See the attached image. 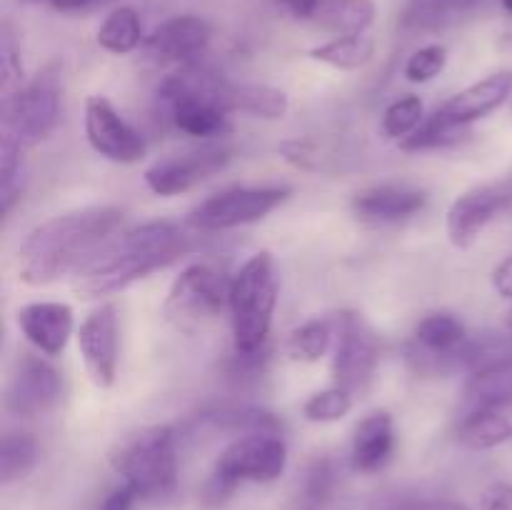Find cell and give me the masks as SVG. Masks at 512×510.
I'll return each instance as SVG.
<instances>
[{
    "label": "cell",
    "mask_w": 512,
    "mask_h": 510,
    "mask_svg": "<svg viewBox=\"0 0 512 510\" xmlns=\"http://www.w3.org/2000/svg\"><path fill=\"white\" fill-rule=\"evenodd\" d=\"M213 28L200 15H175L163 20L150 35H145L143 53L145 58L158 65H180L195 63L208 50Z\"/></svg>",
    "instance_id": "cell-15"
},
{
    "label": "cell",
    "mask_w": 512,
    "mask_h": 510,
    "mask_svg": "<svg viewBox=\"0 0 512 510\" xmlns=\"http://www.w3.org/2000/svg\"><path fill=\"white\" fill-rule=\"evenodd\" d=\"M160 108L165 110V118L180 135H188L193 140L215 143V140H223L233 130L228 110L210 103V100L175 98L168 100V103H160Z\"/></svg>",
    "instance_id": "cell-20"
},
{
    "label": "cell",
    "mask_w": 512,
    "mask_h": 510,
    "mask_svg": "<svg viewBox=\"0 0 512 510\" xmlns=\"http://www.w3.org/2000/svg\"><path fill=\"white\" fill-rule=\"evenodd\" d=\"M512 438V423L503 410H473L460 415L458 440L470 450H493Z\"/></svg>",
    "instance_id": "cell-27"
},
{
    "label": "cell",
    "mask_w": 512,
    "mask_h": 510,
    "mask_svg": "<svg viewBox=\"0 0 512 510\" xmlns=\"http://www.w3.org/2000/svg\"><path fill=\"white\" fill-rule=\"evenodd\" d=\"M105 3H115V0H103V5H105Z\"/></svg>",
    "instance_id": "cell-49"
},
{
    "label": "cell",
    "mask_w": 512,
    "mask_h": 510,
    "mask_svg": "<svg viewBox=\"0 0 512 510\" xmlns=\"http://www.w3.org/2000/svg\"><path fill=\"white\" fill-rule=\"evenodd\" d=\"M288 195L290 190L280 185H238V188L220 190L190 210L188 223L203 233L233 230L268 218L278 205L288 200Z\"/></svg>",
    "instance_id": "cell-8"
},
{
    "label": "cell",
    "mask_w": 512,
    "mask_h": 510,
    "mask_svg": "<svg viewBox=\"0 0 512 510\" xmlns=\"http://www.w3.org/2000/svg\"><path fill=\"white\" fill-rule=\"evenodd\" d=\"M230 280L208 263H193L180 270L163 303L168 323L183 333L203 330L228 308Z\"/></svg>",
    "instance_id": "cell-6"
},
{
    "label": "cell",
    "mask_w": 512,
    "mask_h": 510,
    "mask_svg": "<svg viewBox=\"0 0 512 510\" xmlns=\"http://www.w3.org/2000/svg\"><path fill=\"white\" fill-rule=\"evenodd\" d=\"M480 0H410L403 25L413 33H438L458 23Z\"/></svg>",
    "instance_id": "cell-24"
},
{
    "label": "cell",
    "mask_w": 512,
    "mask_h": 510,
    "mask_svg": "<svg viewBox=\"0 0 512 510\" xmlns=\"http://www.w3.org/2000/svg\"><path fill=\"white\" fill-rule=\"evenodd\" d=\"M455 505V500L423 498L415 493H385L375 498L373 510H453Z\"/></svg>",
    "instance_id": "cell-40"
},
{
    "label": "cell",
    "mask_w": 512,
    "mask_h": 510,
    "mask_svg": "<svg viewBox=\"0 0 512 510\" xmlns=\"http://www.w3.org/2000/svg\"><path fill=\"white\" fill-rule=\"evenodd\" d=\"M335 328L323 318L305 320L288 338V355L300 363H318L333 343Z\"/></svg>",
    "instance_id": "cell-33"
},
{
    "label": "cell",
    "mask_w": 512,
    "mask_h": 510,
    "mask_svg": "<svg viewBox=\"0 0 512 510\" xmlns=\"http://www.w3.org/2000/svg\"><path fill=\"white\" fill-rule=\"evenodd\" d=\"M288 468V445L280 433L240 435L225 445L205 483V500L218 505L243 483H273Z\"/></svg>",
    "instance_id": "cell-5"
},
{
    "label": "cell",
    "mask_w": 512,
    "mask_h": 510,
    "mask_svg": "<svg viewBox=\"0 0 512 510\" xmlns=\"http://www.w3.org/2000/svg\"><path fill=\"white\" fill-rule=\"evenodd\" d=\"M195 248V233L173 220H150L115 235L75 273L73 290L83 298L120 293L138 280L178 263Z\"/></svg>",
    "instance_id": "cell-2"
},
{
    "label": "cell",
    "mask_w": 512,
    "mask_h": 510,
    "mask_svg": "<svg viewBox=\"0 0 512 510\" xmlns=\"http://www.w3.org/2000/svg\"><path fill=\"white\" fill-rule=\"evenodd\" d=\"M60 120V68L45 65L33 80L5 98L3 130L28 145L50 138Z\"/></svg>",
    "instance_id": "cell-7"
},
{
    "label": "cell",
    "mask_w": 512,
    "mask_h": 510,
    "mask_svg": "<svg viewBox=\"0 0 512 510\" xmlns=\"http://www.w3.org/2000/svg\"><path fill=\"white\" fill-rule=\"evenodd\" d=\"M23 150L25 145L18 138L3 130L0 138V188H3V213L13 210L15 200L23 193Z\"/></svg>",
    "instance_id": "cell-34"
},
{
    "label": "cell",
    "mask_w": 512,
    "mask_h": 510,
    "mask_svg": "<svg viewBox=\"0 0 512 510\" xmlns=\"http://www.w3.org/2000/svg\"><path fill=\"white\" fill-rule=\"evenodd\" d=\"M0 73H3V90L5 98L20 88L23 83V60H20V45L15 40V33L10 25H3V35H0Z\"/></svg>",
    "instance_id": "cell-39"
},
{
    "label": "cell",
    "mask_w": 512,
    "mask_h": 510,
    "mask_svg": "<svg viewBox=\"0 0 512 510\" xmlns=\"http://www.w3.org/2000/svg\"><path fill=\"white\" fill-rule=\"evenodd\" d=\"M350 410H353V393L338 385L318 390L303 403V415L310 423H335V420H343Z\"/></svg>",
    "instance_id": "cell-36"
},
{
    "label": "cell",
    "mask_w": 512,
    "mask_h": 510,
    "mask_svg": "<svg viewBox=\"0 0 512 510\" xmlns=\"http://www.w3.org/2000/svg\"><path fill=\"white\" fill-rule=\"evenodd\" d=\"M453 510H468V508H465V505L463 503H458V505H455V508Z\"/></svg>",
    "instance_id": "cell-47"
},
{
    "label": "cell",
    "mask_w": 512,
    "mask_h": 510,
    "mask_svg": "<svg viewBox=\"0 0 512 510\" xmlns=\"http://www.w3.org/2000/svg\"><path fill=\"white\" fill-rule=\"evenodd\" d=\"M200 420L210 428L220 430V433L235 435V438L283 430V420L278 415L265 408H255V405H220V408L205 410Z\"/></svg>",
    "instance_id": "cell-22"
},
{
    "label": "cell",
    "mask_w": 512,
    "mask_h": 510,
    "mask_svg": "<svg viewBox=\"0 0 512 510\" xmlns=\"http://www.w3.org/2000/svg\"><path fill=\"white\" fill-rule=\"evenodd\" d=\"M230 160H233V148L223 143H203L200 148L185 150L173 158L153 163L143 173V180L150 193L160 195V198H173V195L188 193L195 185L223 173Z\"/></svg>",
    "instance_id": "cell-10"
},
{
    "label": "cell",
    "mask_w": 512,
    "mask_h": 510,
    "mask_svg": "<svg viewBox=\"0 0 512 510\" xmlns=\"http://www.w3.org/2000/svg\"><path fill=\"white\" fill-rule=\"evenodd\" d=\"M85 138L100 158L133 165L145 158V138L105 95L85 98Z\"/></svg>",
    "instance_id": "cell-12"
},
{
    "label": "cell",
    "mask_w": 512,
    "mask_h": 510,
    "mask_svg": "<svg viewBox=\"0 0 512 510\" xmlns=\"http://www.w3.org/2000/svg\"><path fill=\"white\" fill-rule=\"evenodd\" d=\"M95 43L113 55H128L143 48L145 35L138 10L130 8V5H118V8L110 10L100 23L98 33H95Z\"/></svg>",
    "instance_id": "cell-26"
},
{
    "label": "cell",
    "mask_w": 512,
    "mask_h": 510,
    "mask_svg": "<svg viewBox=\"0 0 512 510\" xmlns=\"http://www.w3.org/2000/svg\"><path fill=\"white\" fill-rule=\"evenodd\" d=\"M60 395H63V378L58 368L38 355H23L8 380L3 408L15 418H38L60 403Z\"/></svg>",
    "instance_id": "cell-13"
},
{
    "label": "cell",
    "mask_w": 512,
    "mask_h": 510,
    "mask_svg": "<svg viewBox=\"0 0 512 510\" xmlns=\"http://www.w3.org/2000/svg\"><path fill=\"white\" fill-rule=\"evenodd\" d=\"M512 210V175L475 185L453 200L445 218V230L455 248L465 250L483 235V230L500 215Z\"/></svg>",
    "instance_id": "cell-11"
},
{
    "label": "cell",
    "mask_w": 512,
    "mask_h": 510,
    "mask_svg": "<svg viewBox=\"0 0 512 510\" xmlns=\"http://www.w3.org/2000/svg\"><path fill=\"white\" fill-rule=\"evenodd\" d=\"M448 65V48L443 43H430L415 50L405 63L403 73L410 83H430L438 78Z\"/></svg>",
    "instance_id": "cell-37"
},
{
    "label": "cell",
    "mask_w": 512,
    "mask_h": 510,
    "mask_svg": "<svg viewBox=\"0 0 512 510\" xmlns=\"http://www.w3.org/2000/svg\"><path fill=\"white\" fill-rule=\"evenodd\" d=\"M23 3H40V0H23ZM48 3V0H45Z\"/></svg>",
    "instance_id": "cell-48"
},
{
    "label": "cell",
    "mask_w": 512,
    "mask_h": 510,
    "mask_svg": "<svg viewBox=\"0 0 512 510\" xmlns=\"http://www.w3.org/2000/svg\"><path fill=\"white\" fill-rule=\"evenodd\" d=\"M38 463V443L28 433H8L0 448V480L3 485L23 480Z\"/></svg>",
    "instance_id": "cell-32"
},
{
    "label": "cell",
    "mask_w": 512,
    "mask_h": 510,
    "mask_svg": "<svg viewBox=\"0 0 512 510\" xmlns=\"http://www.w3.org/2000/svg\"><path fill=\"white\" fill-rule=\"evenodd\" d=\"M15 323H18L23 338L48 358L63 355L75 333L73 308L68 303H60V300L25 303L15 313Z\"/></svg>",
    "instance_id": "cell-17"
},
{
    "label": "cell",
    "mask_w": 512,
    "mask_h": 510,
    "mask_svg": "<svg viewBox=\"0 0 512 510\" xmlns=\"http://www.w3.org/2000/svg\"><path fill=\"white\" fill-rule=\"evenodd\" d=\"M480 510H512V485L493 483L480 498Z\"/></svg>",
    "instance_id": "cell-41"
},
{
    "label": "cell",
    "mask_w": 512,
    "mask_h": 510,
    "mask_svg": "<svg viewBox=\"0 0 512 510\" xmlns=\"http://www.w3.org/2000/svg\"><path fill=\"white\" fill-rule=\"evenodd\" d=\"M512 95V70H500V73L488 75L478 83L468 85L453 98L445 100L435 113L443 120L455 125H473L475 120H483L493 115L495 110L503 108Z\"/></svg>",
    "instance_id": "cell-18"
},
{
    "label": "cell",
    "mask_w": 512,
    "mask_h": 510,
    "mask_svg": "<svg viewBox=\"0 0 512 510\" xmlns=\"http://www.w3.org/2000/svg\"><path fill=\"white\" fill-rule=\"evenodd\" d=\"M125 213L113 205L55 215L35 225L15 255V273L23 285L43 288L63 275L78 273L103 245L123 230Z\"/></svg>",
    "instance_id": "cell-1"
},
{
    "label": "cell",
    "mask_w": 512,
    "mask_h": 510,
    "mask_svg": "<svg viewBox=\"0 0 512 510\" xmlns=\"http://www.w3.org/2000/svg\"><path fill=\"white\" fill-rule=\"evenodd\" d=\"M110 468L140 500H165L178 488V435L173 425H145L115 440Z\"/></svg>",
    "instance_id": "cell-3"
},
{
    "label": "cell",
    "mask_w": 512,
    "mask_h": 510,
    "mask_svg": "<svg viewBox=\"0 0 512 510\" xmlns=\"http://www.w3.org/2000/svg\"><path fill=\"white\" fill-rule=\"evenodd\" d=\"M425 120V105L420 100V95H403V98L393 100V103L385 108L383 113V135L395 143H403L408 135H413L415 130L423 125Z\"/></svg>",
    "instance_id": "cell-35"
},
{
    "label": "cell",
    "mask_w": 512,
    "mask_h": 510,
    "mask_svg": "<svg viewBox=\"0 0 512 510\" xmlns=\"http://www.w3.org/2000/svg\"><path fill=\"white\" fill-rule=\"evenodd\" d=\"M508 328L512 330V305H510V310H508Z\"/></svg>",
    "instance_id": "cell-46"
},
{
    "label": "cell",
    "mask_w": 512,
    "mask_h": 510,
    "mask_svg": "<svg viewBox=\"0 0 512 510\" xmlns=\"http://www.w3.org/2000/svg\"><path fill=\"white\" fill-rule=\"evenodd\" d=\"M140 503V495L135 493V488H130L128 483H123L120 488H115L113 493H108V498L103 500L100 510H133Z\"/></svg>",
    "instance_id": "cell-42"
},
{
    "label": "cell",
    "mask_w": 512,
    "mask_h": 510,
    "mask_svg": "<svg viewBox=\"0 0 512 510\" xmlns=\"http://www.w3.org/2000/svg\"><path fill=\"white\" fill-rule=\"evenodd\" d=\"M375 0H315L308 23L335 35L368 33L375 23Z\"/></svg>",
    "instance_id": "cell-21"
},
{
    "label": "cell",
    "mask_w": 512,
    "mask_h": 510,
    "mask_svg": "<svg viewBox=\"0 0 512 510\" xmlns=\"http://www.w3.org/2000/svg\"><path fill=\"white\" fill-rule=\"evenodd\" d=\"M470 125H455L440 118L438 113L428 115L413 135L398 143L403 153H425V150H448L463 145L470 138Z\"/></svg>",
    "instance_id": "cell-30"
},
{
    "label": "cell",
    "mask_w": 512,
    "mask_h": 510,
    "mask_svg": "<svg viewBox=\"0 0 512 510\" xmlns=\"http://www.w3.org/2000/svg\"><path fill=\"white\" fill-rule=\"evenodd\" d=\"M78 350L90 380L98 388H110L118 378V310L113 303H103L85 315L78 333Z\"/></svg>",
    "instance_id": "cell-14"
},
{
    "label": "cell",
    "mask_w": 512,
    "mask_h": 510,
    "mask_svg": "<svg viewBox=\"0 0 512 510\" xmlns=\"http://www.w3.org/2000/svg\"><path fill=\"white\" fill-rule=\"evenodd\" d=\"M508 405H512V365L468 375L460 403L463 415L473 410H503Z\"/></svg>",
    "instance_id": "cell-23"
},
{
    "label": "cell",
    "mask_w": 512,
    "mask_h": 510,
    "mask_svg": "<svg viewBox=\"0 0 512 510\" xmlns=\"http://www.w3.org/2000/svg\"><path fill=\"white\" fill-rule=\"evenodd\" d=\"M500 3H503V8L508 10V13L512 15V0H500Z\"/></svg>",
    "instance_id": "cell-45"
},
{
    "label": "cell",
    "mask_w": 512,
    "mask_h": 510,
    "mask_svg": "<svg viewBox=\"0 0 512 510\" xmlns=\"http://www.w3.org/2000/svg\"><path fill=\"white\" fill-rule=\"evenodd\" d=\"M275 5H278L280 13H285L288 18L308 23L310 15H313L315 0H275Z\"/></svg>",
    "instance_id": "cell-44"
},
{
    "label": "cell",
    "mask_w": 512,
    "mask_h": 510,
    "mask_svg": "<svg viewBox=\"0 0 512 510\" xmlns=\"http://www.w3.org/2000/svg\"><path fill=\"white\" fill-rule=\"evenodd\" d=\"M380 360V345L373 328L353 310H345L335 320L333 380L348 393H363L373 380Z\"/></svg>",
    "instance_id": "cell-9"
},
{
    "label": "cell",
    "mask_w": 512,
    "mask_h": 510,
    "mask_svg": "<svg viewBox=\"0 0 512 510\" xmlns=\"http://www.w3.org/2000/svg\"><path fill=\"white\" fill-rule=\"evenodd\" d=\"M335 483H338V473H335L333 460L315 458L300 480L298 510H323L333 498Z\"/></svg>",
    "instance_id": "cell-31"
},
{
    "label": "cell",
    "mask_w": 512,
    "mask_h": 510,
    "mask_svg": "<svg viewBox=\"0 0 512 510\" xmlns=\"http://www.w3.org/2000/svg\"><path fill=\"white\" fill-rule=\"evenodd\" d=\"M278 308V270L268 250L250 255L230 280V325L233 350L260 353L268 343L273 315Z\"/></svg>",
    "instance_id": "cell-4"
},
{
    "label": "cell",
    "mask_w": 512,
    "mask_h": 510,
    "mask_svg": "<svg viewBox=\"0 0 512 510\" xmlns=\"http://www.w3.org/2000/svg\"><path fill=\"white\" fill-rule=\"evenodd\" d=\"M425 205H428V190L408 183H383L355 193L350 210L363 225L383 228L415 218L423 213Z\"/></svg>",
    "instance_id": "cell-16"
},
{
    "label": "cell",
    "mask_w": 512,
    "mask_h": 510,
    "mask_svg": "<svg viewBox=\"0 0 512 510\" xmlns=\"http://www.w3.org/2000/svg\"><path fill=\"white\" fill-rule=\"evenodd\" d=\"M395 453V425L390 413L375 410L358 420L350 445V465L355 473L373 475L390 463Z\"/></svg>",
    "instance_id": "cell-19"
},
{
    "label": "cell",
    "mask_w": 512,
    "mask_h": 510,
    "mask_svg": "<svg viewBox=\"0 0 512 510\" xmlns=\"http://www.w3.org/2000/svg\"><path fill=\"white\" fill-rule=\"evenodd\" d=\"M508 365H512V333H483L465 343L463 373L475 375Z\"/></svg>",
    "instance_id": "cell-29"
},
{
    "label": "cell",
    "mask_w": 512,
    "mask_h": 510,
    "mask_svg": "<svg viewBox=\"0 0 512 510\" xmlns=\"http://www.w3.org/2000/svg\"><path fill=\"white\" fill-rule=\"evenodd\" d=\"M280 158L288 160L290 165L300 170H310V173H318V170H328V163L323 155V145L318 143L315 138H295V140H285V143L278 145Z\"/></svg>",
    "instance_id": "cell-38"
},
{
    "label": "cell",
    "mask_w": 512,
    "mask_h": 510,
    "mask_svg": "<svg viewBox=\"0 0 512 510\" xmlns=\"http://www.w3.org/2000/svg\"><path fill=\"white\" fill-rule=\"evenodd\" d=\"M493 288L500 298L512 300V255L493 268Z\"/></svg>",
    "instance_id": "cell-43"
},
{
    "label": "cell",
    "mask_w": 512,
    "mask_h": 510,
    "mask_svg": "<svg viewBox=\"0 0 512 510\" xmlns=\"http://www.w3.org/2000/svg\"><path fill=\"white\" fill-rule=\"evenodd\" d=\"M308 55L335 70H360L373 60L375 38L370 33L333 35L328 43L310 48Z\"/></svg>",
    "instance_id": "cell-25"
},
{
    "label": "cell",
    "mask_w": 512,
    "mask_h": 510,
    "mask_svg": "<svg viewBox=\"0 0 512 510\" xmlns=\"http://www.w3.org/2000/svg\"><path fill=\"white\" fill-rule=\"evenodd\" d=\"M230 110L233 113H245L250 118L280 120L288 115L290 100L285 90L273 88V85L235 83L233 95H230Z\"/></svg>",
    "instance_id": "cell-28"
}]
</instances>
